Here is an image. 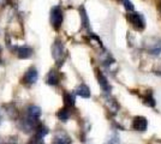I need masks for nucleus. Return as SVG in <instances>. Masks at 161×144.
Returning <instances> with one entry per match:
<instances>
[{
  "mask_svg": "<svg viewBox=\"0 0 161 144\" xmlns=\"http://www.w3.org/2000/svg\"><path fill=\"white\" fill-rule=\"evenodd\" d=\"M51 23L54 29H59L63 23V10L59 6H54L51 10Z\"/></svg>",
  "mask_w": 161,
  "mask_h": 144,
  "instance_id": "nucleus-1",
  "label": "nucleus"
},
{
  "mask_svg": "<svg viewBox=\"0 0 161 144\" xmlns=\"http://www.w3.org/2000/svg\"><path fill=\"white\" fill-rule=\"evenodd\" d=\"M129 21L137 30H143L146 28V19L138 12H132V13L129 14Z\"/></svg>",
  "mask_w": 161,
  "mask_h": 144,
  "instance_id": "nucleus-2",
  "label": "nucleus"
},
{
  "mask_svg": "<svg viewBox=\"0 0 161 144\" xmlns=\"http://www.w3.org/2000/svg\"><path fill=\"white\" fill-rule=\"evenodd\" d=\"M37 78H39L37 70L35 69V67H30V69L25 72L24 77H23V82L25 83V84H28V85H33V84L36 83Z\"/></svg>",
  "mask_w": 161,
  "mask_h": 144,
  "instance_id": "nucleus-3",
  "label": "nucleus"
},
{
  "mask_svg": "<svg viewBox=\"0 0 161 144\" xmlns=\"http://www.w3.org/2000/svg\"><path fill=\"white\" fill-rule=\"evenodd\" d=\"M132 127L136 131H146L148 127L147 119L144 117H136L132 121Z\"/></svg>",
  "mask_w": 161,
  "mask_h": 144,
  "instance_id": "nucleus-4",
  "label": "nucleus"
},
{
  "mask_svg": "<svg viewBox=\"0 0 161 144\" xmlns=\"http://www.w3.org/2000/svg\"><path fill=\"white\" fill-rule=\"evenodd\" d=\"M54 144H71V138L69 137L67 133L59 131L54 136Z\"/></svg>",
  "mask_w": 161,
  "mask_h": 144,
  "instance_id": "nucleus-5",
  "label": "nucleus"
},
{
  "mask_svg": "<svg viewBox=\"0 0 161 144\" xmlns=\"http://www.w3.org/2000/svg\"><path fill=\"white\" fill-rule=\"evenodd\" d=\"M27 115L31 119H35V120H39V118L41 117V109L40 107L37 106H29L27 108Z\"/></svg>",
  "mask_w": 161,
  "mask_h": 144,
  "instance_id": "nucleus-6",
  "label": "nucleus"
},
{
  "mask_svg": "<svg viewBox=\"0 0 161 144\" xmlns=\"http://www.w3.org/2000/svg\"><path fill=\"white\" fill-rule=\"evenodd\" d=\"M52 52H53V56L55 60H58L59 58H61V55L64 54V46H63V43H61L60 41L55 42Z\"/></svg>",
  "mask_w": 161,
  "mask_h": 144,
  "instance_id": "nucleus-7",
  "label": "nucleus"
},
{
  "mask_svg": "<svg viewBox=\"0 0 161 144\" xmlns=\"http://www.w3.org/2000/svg\"><path fill=\"white\" fill-rule=\"evenodd\" d=\"M17 55L19 59H28L33 55V49L30 47H20L17 51Z\"/></svg>",
  "mask_w": 161,
  "mask_h": 144,
  "instance_id": "nucleus-8",
  "label": "nucleus"
},
{
  "mask_svg": "<svg viewBox=\"0 0 161 144\" xmlns=\"http://www.w3.org/2000/svg\"><path fill=\"white\" fill-rule=\"evenodd\" d=\"M76 94L80 97H83V99H89L90 97V89L86 84H80V87L76 89Z\"/></svg>",
  "mask_w": 161,
  "mask_h": 144,
  "instance_id": "nucleus-9",
  "label": "nucleus"
},
{
  "mask_svg": "<svg viewBox=\"0 0 161 144\" xmlns=\"http://www.w3.org/2000/svg\"><path fill=\"white\" fill-rule=\"evenodd\" d=\"M97 79H99V83H100L102 90H103L105 93H109V90H111V85H109V83L107 82V78L102 75L101 72H99V73H97Z\"/></svg>",
  "mask_w": 161,
  "mask_h": 144,
  "instance_id": "nucleus-10",
  "label": "nucleus"
},
{
  "mask_svg": "<svg viewBox=\"0 0 161 144\" xmlns=\"http://www.w3.org/2000/svg\"><path fill=\"white\" fill-rule=\"evenodd\" d=\"M48 85H57L59 83V75L55 72V71H51L47 76V79H46Z\"/></svg>",
  "mask_w": 161,
  "mask_h": 144,
  "instance_id": "nucleus-11",
  "label": "nucleus"
},
{
  "mask_svg": "<svg viewBox=\"0 0 161 144\" xmlns=\"http://www.w3.org/2000/svg\"><path fill=\"white\" fill-rule=\"evenodd\" d=\"M48 135V129L43 125H37L36 127V133H35V137L40 138V139H43Z\"/></svg>",
  "mask_w": 161,
  "mask_h": 144,
  "instance_id": "nucleus-12",
  "label": "nucleus"
},
{
  "mask_svg": "<svg viewBox=\"0 0 161 144\" xmlns=\"http://www.w3.org/2000/svg\"><path fill=\"white\" fill-rule=\"evenodd\" d=\"M64 104L66 108H71L75 106V96L71 93H65L64 94Z\"/></svg>",
  "mask_w": 161,
  "mask_h": 144,
  "instance_id": "nucleus-13",
  "label": "nucleus"
},
{
  "mask_svg": "<svg viewBox=\"0 0 161 144\" xmlns=\"http://www.w3.org/2000/svg\"><path fill=\"white\" fill-rule=\"evenodd\" d=\"M57 117L59 118L60 120H63V121H66L67 119L70 118V112H69V110H67V108L65 107V108H63V109L58 110Z\"/></svg>",
  "mask_w": 161,
  "mask_h": 144,
  "instance_id": "nucleus-14",
  "label": "nucleus"
},
{
  "mask_svg": "<svg viewBox=\"0 0 161 144\" xmlns=\"http://www.w3.org/2000/svg\"><path fill=\"white\" fill-rule=\"evenodd\" d=\"M149 53L153 55H158L161 53V41H158L156 43H154L152 47L149 48Z\"/></svg>",
  "mask_w": 161,
  "mask_h": 144,
  "instance_id": "nucleus-15",
  "label": "nucleus"
},
{
  "mask_svg": "<svg viewBox=\"0 0 161 144\" xmlns=\"http://www.w3.org/2000/svg\"><path fill=\"white\" fill-rule=\"evenodd\" d=\"M80 18H82V24H83V27L88 28L89 27V19H88L87 12H86L84 7H80Z\"/></svg>",
  "mask_w": 161,
  "mask_h": 144,
  "instance_id": "nucleus-16",
  "label": "nucleus"
},
{
  "mask_svg": "<svg viewBox=\"0 0 161 144\" xmlns=\"http://www.w3.org/2000/svg\"><path fill=\"white\" fill-rule=\"evenodd\" d=\"M144 103L147 106H150V107H154L155 106V100L153 99V96L150 94H148L147 96H144Z\"/></svg>",
  "mask_w": 161,
  "mask_h": 144,
  "instance_id": "nucleus-17",
  "label": "nucleus"
},
{
  "mask_svg": "<svg viewBox=\"0 0 161 144\" xmlns=\"http://www.w3.org/2000/svg\"><path fill=\"white\" fill-rule=\"evenodd\" d=\"M121 1H123V4H124L125 10H128V11H134V4H132L131 0H121Z\"/></svg>",
  "mask_w": 161,
  "mask_h": 144,
  "instance_id": "nucleus-18",
  "label": "nucleus"
},
{
  "mask_svg": "<svg viewBox=\"0 0 161 144\" xmlns=\"http://www.w3.org/2000/svg\"><path fill=\"white\" fill-rule=\"evenodd\" d=\"M106 144H119V137L117 135H114V136H112V138L108 139Z\"/></svg>",
  "mask_w": 161,
  "mask_h": 144,
  "instance_id": "nucleus-19",
  "label": "nucleus"
}]
</instances>
